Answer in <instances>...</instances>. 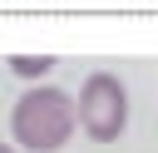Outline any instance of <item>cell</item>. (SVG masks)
<instances>
[{
    "label": "cell",
    "mask_w": 158,
    "mask_h": 153,
    "mask_svg": "<svg viewBox=\"0 0 158 153\" xmlns=\"http://www.w3.org/2000/svg\"><path fill=\"white\" fill-rule=\"evenodd\" d=\"M79 128V104L59 84H35L10 109V138L20 153H59Z\"/></svg>",
    "instance_id": "1"
},
{
    "label": "cell",
    "mask_w": 158,
    "mask_h": 153,
    "mask_svg": "<svg viewBox=\"0 0 158 153\" xmlns=\"http://www.w3.org/2000/svg\"><path fill=\"white\" fill-rule=\"evenodd\" d=\"M79 128L94 143H118L128 128V89L118 74H89L79 84Z\"/></svg>",
    "instance_id": "2"
},
{
    "label": "cell",
    "mask_w": 158,
    "mask_h": 153,
    "mask_svg": "<svg viewBox=\"0 0 158 153\" xmlns=\"http://www.w3.org/2000/svg\"><path fill=\"white\" fill-rule=\"evenodd\" d=\"M49 69H54L49 54H10V74H20V79H44Z\"/></svg>",
    "instance_id": "3"
},
{
    "label": "cell",
    "mask_w": 158,
    "mask_h": 153,
    "mask_svg": "<svg viewBox=\"0 0 158 153\" xmlns=\"http://www.w3.org/2000/svg\"><path fill=\"white\" fill-rule=\"evenodd\" d=\"M0 153H20V148H15V143H0Z\"/></svg>",
    "instance_id": "4"
}]
</instances>
